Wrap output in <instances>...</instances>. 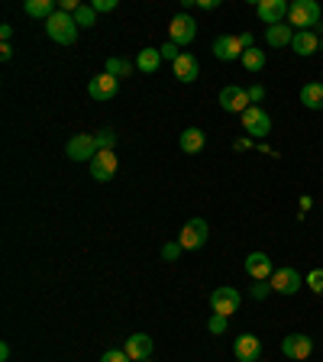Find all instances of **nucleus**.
<instances>
[{
	"mask_svg": "<svg viewBox=\"0 0 323 362\" xmlns=\"http://www.w3.org/2000/svg\"><path fill=\"white\" fill-rule=\"evenodd\" d=\"M45 36L52 39V42H59V45H75L78 42V23H75V16L55 10V13L45 20Z\"/></svg>",
	"mask_w": 323,
	"mask_h": 362,
	"instance_id": "obj_1",
	"label": "nucleus"
},
{
	"mask_svg": "<svg viewBox=\"0 0 323 362\" xmlns=\"http://www.w3.org/2000/svg\"><path fill=\"white\" fill-rule=\"evenodd\" d=\"M320 23V4L317 0H294V4H288V26H298V33L310 30V26H317Z\"/></svg>",
	"mask_w": 323,
	"mask_h": 362,
	"instance_id": "obj_2",
	"label": "nucleus"
},
{
	"mask_svg": "<svg viewBox=\"0 0 323 362\" xmlns=\"http://www.w3.org/2000/svg\"><path fill=\"white\" fill-rule=\"evenodd\" d=\"M104 71H107V75H113V78H127L129 71H133V62L110 55V59H107V65H104Z\"/></svg>",
	"mask_w": 323,
	"mask_h": 362,
	"instance_id": "obj_26",
	"label": "nucleus"
},
{
	"mask_svg": "<svg viewBox=\"0 0 323 362\" xmlns=\"http://www.w3.org/2000/svg\"><path fill=\"white\" fill-rule=\"evenodd\" d=\"M242 129H246L252 139H265L271 133V117L262 110V107H249L242 113Z\"/></svg>",
	"mask_w": 323,
	"mask_h": 362,
	"instance_id": "obj_7",
	"label": "nucleus"
},
{
	"mask_svg": "<svg viewBox=\"0 0 323 362\" xmlns=\"http://www.w3.org/2000/svg\"><path fill=\"white\" fill-rule=\"evenodd\" d=\"M294 33L298 30H291L288 23H278V26H269V30H265V39H269L271 49H281V45H291Z\"/></svg>",
	"mask_w": 323,
	"mask_h": 362,
	"instance_id": "obj_22",
	"label": "nucleus"
},
{
	"mask_svg": "<svg viewBox=\"0 0 323 362\" xmlns=\"http://www.w3.org/2000/svg\"><path fill=\"white\" fill-rule=\"evenodd\" d=\"M123 353H127L133 362H146V359H152V337H149V333H133V337L127 339Z\"/></svg>",
	"mask_w": 323,
	"mask_h": 362,
	"instance_id": "obj_18",
	"label": "nucleus"
},
{
	"mask_svg": "<svg viewBox=\"0 0 323 362\" xmlns=\"http://www.w3.org/2000/svg\"><path fill=\"white\" fill-rule=\"evenodd\" d=\"M262 98H265V88L262 84H252V88H249V100H252V107H256Z\"/></svg>",
	"mask_w": 323,
	"mask_h": 362,
	"instance_id": "obj_35",
	"label": "nucleus"
},
{
	"mask_svg": "<svg viewBox=\"0 0 323 362\" xmlns=\"http://www.w3.org/2000/svg\"><path fill=\"white\" fill-rule=\"evenodd\" d=\"M75 23H78V30H81V26H94V23H98V13H94V7H90V4L84 7V4H81V7L75 10Z\"/></svg>",
	"mask_w": 323,
	"mask_h": 362,
	"instance_id": "obj_27",
	"label": "nucleus"
},
{
	"mask_svg": "<svg viewBox=\"0 0 323 362\" xmlns=\"http://www.w3.org/2000/svg\"><path fill=\"white\" fill-rule=\"evenodd\" d=\"M78 7H81L78 0H59V10H61V13H71V16H75Z\"/></svg>",
	"mask_w": 323,
	"mask_h": 362,
	"instance_id": "obj_36",
	"label": "nucleus"
},
{
	"mask_svg": "<svg viewBox=\"0 0 323 362\" xmlns=\"http://www.w3.org/2000/svg\"><path fill=\"white\" fill-rule=\"evenodd\" d=\"M23 10H26V16H36V20H49V16L55 13V4L52 0H26V4H23Z\"/></svg>",
	"mask_w": 323,
	"mask_h": 362,
	"instance_id": "obj_23",
	"label": "nucleus"
},
{
	"mask_svg": "<svg viewBox=\"0 0 323 362\" xmlns=\"http://www.w3.org/2000/svg\"><path fill=\"white\" fill-rule=\"evenodd\" d=\"M269 285H271V291H278V294H298L301 285H304V279H301V272L298 269H275V275L269 279Z\"/></svg>",
	"mask_w": 323,
	"mask_h": 362,
	"instance_id": "obj_11",
	"label": "nucleus"
},
{
	"mask_svg": "<svg viewBox=\"0 0 323 362\" xmlns=\"http://www.w3.org/2000/svg\"><path fill=\"white\" fill-rule=\"evenodd\" d=\"M178 146H181V152L194 156V152H201L204 146H207V136H204V129H201V127H188L184 133H181Z\"/></svg>",
	"mask_w": 323,
	"mask_h": 362,
	"instance_id": "obj_20",
	"label": "nucleus"
},
{
	"mask_svg": "<svg viewBox=\"0 0 323 362\" xmlns=\"http://www.w3.org/2000/svg\"><path fill=\"white\" fill-rule=\"evenodd\" d=\"M117 88H120V78H113V75H107V71H100L98 78H90L88 94L94 100H110V98H117Z\"/></svg>",
	"mask_w": 323,
	"mask_h": 362,
	"instance_id": "obj_16",
	"label": "nucleus"
},
{
	"mask_svg": "<svg viewBox=\"0 0 323 362\" xmlns=\"http://www.w3.org/2000/svg\"><path fill=\"white\" fill-rule=\"evenodd\" d=\"M10 36H13V26H10V23H4V26H0V39H4V42H10Z\"/></svg>",
	"mask_w": 323,
	"mask_h": 362,
	"instance_id": "obj_40",
	"label": "nucleus"
},
{
	"mask_svg": "<svg viewBox=\"0 0 323 362\" xmlns=\"http://www.w3.org/2000/svg\"><path fill=\"white\" fill-rule=\"evenodd\" d=\"M168 36H172V42H175V45H188V42H194V36H197V23H194V16H191V13H175V16H172V23H168Z\"/></svg>",
	"mask_w": 323,
	"mask_h": 362,
	"instance_id": "obj_6",
	"label": "nucleus"
},
{
	"mask_svg": "<svg viewBox=\"0 0 323 362\" xmlns=\"http://www.w3.org/2000/svg\"><path fill=\"white\" fill-rule=\"evenodd\" d=\"M242 42H240V36H230V33H223V36H217L213 39V55H217L220 62H236V59H242Z\"/></svg>",
	"mask_w": 323,
	"mask_h": 362,
	"instance_id": "obj_15",
	"label": "nucleus"
},
{
	"mask_svg": "<svg viewBox=\"0 0 323 362\" xmlns=\"http://www.w3.org/2000/svg\"><path fill=\"white\" fill-rule=\"evenodd\" d=\"M240 42H242V49H256V39H252V33H242Z\"/></svg>",
	"mask_w": 323,
	"mask_h": 362,
	"instance_id": "obj_38",
	"label": "nucleus"
},
{
	"mask_svg": "<svg viewBox=\"0 0 323 362\" xmlns=\"http://www.w3.org/2000/svg\"><path fill=\"white\" fill-rule=\"evenodd\" d=\"M172 68H175V78H178L181 84H191L201 78V62H197V55H191V52H181L178 59L172 62Z\"/></svg>",
	"mask_w": 323,
	"mask_h": 362,
	"instance_id": "obj_14",
	"label": "nucleus"
},
{
	"mask_svg": "<svg viewBox=\"0 0 323 362\" xmlns=\"http://www.w3.org/2000/svg\"><path fill=\"white\" fill-rule=\"evenodd\" d=\"M0 59H4V62H10V59H13V49H10V42H4V45H0Z\"/></svg>",
	"mask_w": 323,
	"mask_h": 362,
	"instance_id": "obj_41",
	"label": "nucleus"
},
{
	"mask_svg": "<svg viewBox=\"0 0 323 362\" xmlns=\"http://www.w3.org/2000/svg\"><path fill=\"white\" fill-rule=\"evenodd\" d=\"M281 353L294 362H307L310 353H314V339H310L307 333H288V337L281 339Z\"/></svg>",
	"mask_w": 323,
	"mask_h": 362,
	"instance_id": "obj_5",
	"label": "nucleus"
},
{
	"mask_svg": "<svg viewBox=\"0 0 323 362\" xmlns=\"http://www.w3.org/2000/svg\"><path fill=\"white\" fill-rule=\"evenodd\" d=\"M181 252H184L181 243H165V246H162V259H165V262H178Z\"/></svg>",
	"mask_w": 323,
	"mask_h": 362,
	"instance_id": "obj_28",
	"label": "nucleus"
},
{
	"mask_svg": "<svg viewBox=\"0 0 323 362\" xmlns=\"http://www.w3.org/2000/svg\"><path fill=\"white\" fill-rule=\"evenodd\" d=\"M291 49L301 59H307V55H314L317 49H320V39H317V33L314 30H304V33H294V39H291Z\"/></svg>",
	"mask_w": 323,
	"mask_h": 362,
	"instance_id": "obj_19",
	"label": "nucleus"
},
{
	"mask_svg": "<svg viewBox=\"0 0 323 362\" xmlns=\"http://www.w3.org/2000/svg\"><path fill=\"white\" fill-rule=\"evenodd\" d=\"M197 7H201V10H217L220 0H197Z\"/></svg>",
	"mask_w": 323,
	"mask_h": 362,
	"instance_id": "obj_39",
	"label": "nucleus"
},
{
	"mask_svg": "<svg viewBox=\"0 0 323 362\" xmlns=\"http://www.w3.org/2000/svg\"><path fill=\"white\" fill-rule=\"evenodd\" d=\"M246 272H249V279L269 281L271 275H275V262H271L265 252H249L246 256Z\"/></svg>",
	"mask_w": 323,
	"mask_h": 362,
	"instance_id": "obj_17",
	"label": "nucleus"
},
{
	"mask_svg": "<svg viewBox=\"0 0 323 362\" xmlns=\"http://www.w3.org/2000/svg\"><path fill=\"white\" fill-rule=\"evenodd\" d=\"M233 356L236 362H259L262 359V339L256 333H240L233 343Z\"/></svg>",
	"mask_w": 323,
	"mask_h": 362,
	"instance_id": "obj_10",
	"label": "nucleus"
},
{
	"mask_svg": "<svg viewBox=\"0 0 323 362\" xmlns=\"http://www.w3.org/2000/svg\"><path fill=\"white\" fill-rule=\"evenodd\" d=\"M256 16L265 23V26H278V23L288 20V4L285 0H259Z\"/></svg>",
	"mask_w": 323,
	"mask_h": 362,
	"instance_id": "obj_12",
	"label": "nucleus"
},
{
	"mask_svg": "<svg viewBox=\"0 0 323 362\" xmlns=\"http://www.w3.org/2000/svg\"><path fill=\"white\" fill-rule=\"evenodd\" d=\"M320 81H323V71H320Z\"/></svg>",
	"mask_w": 323,
	"mask_h": 362,
	"instance_id": "obj_44",
	"label": "nucleus"
},
{
	"mask_svg": "<svg viewBox=\"0 0 323 362\" xmlns=\"http://www.w3.org/2000/svg\"><path fill=\"white\" fill-rule=\"evenodd\" d=\"M307 285L314 288V291L323 294V269H314V272H310V275H307Z\"/></svg>",
	"mask_w": 323,
	"mask_h": 362,
	"instance_id": "obj_33",
	"label": "nucleus"
},
{
	"mask_svg": "<svg viewBox=\"0 0 323 362\" xmlns=\"http://www.w3.org/2000/svg\"><path fill=\"white\" fill-rule=\"evenodd\" d=\"M90 175H94V181H110L117 175V152L100 149L98 156L90 158Z\"/></svg>",
	"mask_w": 323,
	"mask_h": 362,
	"instance_id": "obj_13",
	"label": "nucleus"
},
{
	"mask_svg": "<svg viewBox=\"0 0 323 362\" xmlns=\"http://www.w3.org/2000/svg\"><path fill=\"white\" fill-rule=\"evenodd\" d=\"M320 49H323V39H320Z\"/></svg>",
	"mask_w": 323,
	"mask_h": 362,
	"instance_id": "obj_45",
	"label": "nucleus"
},
{
	"mask_svg": "<svg viewBox=\"0 0 323 362\" xmlns=\"http://www.w3.org/2000/svg\"><path fill=\"white\" fill-rule=\"evenodd\" d=\"M226 324H230V317L213 314L211 320H207V330H211V333H226Z\"/></svg>",
	"mask_w": 323,
	"mask_h": 362,
	"instance_id": "obj_30",
	"label": "nucleus"
},
{
	"mask_svg": "<svg viewBox=\"0 0 323 362\" xmlns=\"http://www.w3.org/2000/svg\"><path fill=\"white\" fill-rule=\"evenodd\" d=\"M90 7H94V13H113V10H117V0H94Z\"/></svg>",
	"mask_w": 323,
	"mask_h": 362,
	"instance_id": "obj_32",
	"label": "nucleus"
},
{
	"mask_svg": "<svg viewBox=\"0 0 323 362\" xmlns=\"http://www.w3.org/2000/svg\"><path fill=\"white\" fill-rule=\"evenodd\" d=\"M240 62H242V68H246V71H262V68H265V52H262V49H246Z\"/></svg>",
	"mask_w": 323,
	"mask_h": 362,
	"instance_id": "obj_25",
	"label": "nucleus"
},
{
	"mask_svg": "<svg viewBox=\"0 0 323 362\" xmlns=\"http://www.w3.org/2000/svg\"><path fill=\"white\" fill-rule=\"evenodd\" d=\"M240 291L236 288H217V291L211 294V308H213V314H220V317H233L236 310H240Z\"/></svg>",
	"mask_w": 323,
	"mask_h": 362,
	"instance_id": "obj_9",
	"label": "nucleus"
},
{
	"mask_svg": "<svg viewBox=\"0 0 323 362\" xmlns=\"http://www.w3.org/2000/svg\"><path fill=\"white\" fill-rule=\"evenodd\" d=\"M65 152H68V158H71V162H88V165H90V158L98 156L100 149H98V139H94L90 133H75L71 139H68Z\"/></svg>",
	"mask_w": 323,
	"mask_h": 362,
	"instance_id": "obj_3",
	"label": "nucleus"
},
{
	"mask_svg": "<svg viewBox=\"0 0 323 362\" xmlns=\"http://www.w3.org/2000/svg\"><path fill=\"white\" fill-rule=\"evenodd\" d=\"M146 362H152V359H146Z\"/></svg>",
	"mask_w": 323,
	"mask_h": 362,
	"instance_id": "obj_46",
	"label": "nucleus"
},
{
	"mask_svg": "<svg viewBox=\"0 0 323 362\" xmlns=\"http://www.w3.org/2000/svg\"><path fill=\"white\" fill-rule=\"evenodd\" d=\"M158 52H162V59H168V62H175V59H178V55H181V52H178V45H175L172 39H168V42L162 45V49H158Z\"/></svg>",
	"mask_w": 323,
	"mask_h": 362,
	"instance_id": "obj_34",
	"label": "nucleus"
},
{
	"mask_svg": "<svg viewBox=\"0 0 323 362\" xmlns=\"http://www.w3.org/2000/svg\"><path fill=\"white\" fill-rule=\"evenodd\" d=\"M94 139H98V149H113V143H117V133H113V129H100Z\"/></svg>",
	"mask_w": 323,
	"mask_h": 362,
	"instance_id": "obj_29",
	"label": "nucleus"
},
{
	"mask_svg": "<svg viewBox=\"0 0 323 362\" xmlns=\"http://www.w3.org/2000/svg\"><path fill=\"white\" fill-rule=\"evenodd\" d=\"M0 359H4V362L10 359V346H7V343H0Z\"/></svg>",
	"mask_w": 323,
	"mask_h": 362,
	"instance_id": "obj_42",
	"label": "nucleus"
},
{
	"mask_svg": "<svg viewBox=\"0 0 323 362\" xmlns=\"http://www.w3.org/2000/svg\"><path fill=\"white\" fill-rule=\"evenodd\" d=\"M310 204H314V201H310V197L304 194V197H301V214H304V211H310Z\"/></svg>",
	"mask_w": 323,
	"mask_h": 362,
	"instance_id": "obj_43",
	"label": "nucleus"
},
{
	"mask_svg": "<svg viewBox=\"0 0 323 362\" xmlns=\"http://www.w3.org/2000/svg\"><path fill=\"white\" fill-rule=\"evenodd\" d=\"M220 107H223L226 113H246L249 107H252V100H249V90L246 88H236V84H226L223 90H220Z\"/></svg>",
	"mask_w": 323,
	"mask_h": 362,
	"instance_id": "obj_8",
	"label": "nucleus"
},
{
	"mask_svg": "<svg viewBox=\"0 0 323 362\" xmlns=\"http://www.w3.org/2000/svg\"><path fill=\"white\" fill-rule=\"evenodd\" d=\"M307 362H310V359H307Z\"/></svg>",
	"mask_w": 323,
	"mask_h": 362,
	"instance_id": "obj_48",
	"label": "nucleus"
},
{
	"mask_svg": "<svg viewBox=\"0 0 323 362\" xmlns=\"http://www.w3.org/2000/svg\"><path fill=\"white\" fill-rule=\"evenodd\" d=\"M269 291H271V285H262V281H259V285L252 288V298H256V301H262V298H269Z\"/></svg>",
	"mask_w": 323,
	"mask_h": 362,
	"instance_id": "obj_37",
	"label": "nucleus"
},
{
	"mask_svg": "<svg viewBox=\"0 0 323 362\" xmlns=\"http://www.w3.org/2000/svg\"><path fill=\"white\" fill-rule=\"evenodd\" d=\"M259 362H262V359H259Z\"/></svg>",
	"mask_w": 323,
	"mask_h": 362,
	"instance_id": "obj_47",
	"label": "nucleus"
},
{
	"mask_svg": "<svg viewBox=\"0 0 323 362\" xmlns=\"http://www.w3.org/2000/svg\"><path fill=\"white\" fill-rule=\"evenodd\" d=\"M162 52H158V49H143V52H139V59H136V68H139V71H146V75H152V71H158V65H162Z\"/></svg>",
	"mask_w": 323,
	"mask_h": 362,
	"instance_id": "obj_24",
	"label": "nucleus"
},
{
	"mask_svg": "<svg viewBox=\"0 0 323 362\" xmlns=\"http://www.w3.org/2000/svg\"><path fill=\"white\" fill-rule=\"evenodd\" d=\"M207 236H211V226H207V220H204V217H194V220H188V223L181 226L178 243H181L184 249H201L204 243H207Z\"/></svg>",
	"mask_w": 323,
	"mask_h": 362,
	"instance_id": "obj_4",
	"label": "nucleus"
},
{
	"mask_svg": "<svg viewBox=\"0 0 323 362\" xmlns=\"http://www.w3.org/2000/svg\"><path fill=\"white\" fill-rule=\"evenodd\" d=\"M100 362H133V359H129L123 349H107V353L100 356Z\"/></svg>",
	"mask_w": 323,
	"mask_h": 362,
	"instance_id": "obj_31",
	"label": "nucleus"
},
{
	"mask_svg": "<svg viewBox=\"0 0 323 362\" xmlns=\"http://www.w3.org/2000/svg\"><path fill=\"white\" fill-rule=\"evenodd\" d=\"M301 104L307 110H323V81H310L301 88Z\"/></svg>",
	"mask_w": 323,
	"mask_h": 362,
	"instance_id": "obj_21",
	"label": "nucleus"
}]
</instances>
